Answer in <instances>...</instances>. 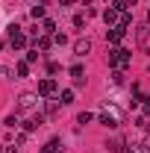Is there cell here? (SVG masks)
<instances>
[{"instance_id":"6da1fadb","label":"cell","mask_w":150,"mask_h":153,"mask_svg":"<svg viewBox=\"0 0 150 153\" xmlns=\"http://www.w3.org/2000/svg\"><path fill=\"white\" fill-rule=\"evenodd\" d=\"M130 62H132V56H130V50H124V47H115L112 53H109V65H112L115 71H127Z\"/></svg>"},{"instance_id":"7a4b0ae2","label":"cell","mask_w":150,"mask_h":153,"mask_svg":"<svg viewBox=\"0 0 150 153\" xmlns=\"http://www.w3.org/2000/svg\"><path fill=\"white\" fill-rule=\"evenodd\" d=\"M36 106H38V94H30L27 91V94L18 97V109H24V112H33Z\"/></svg>"},{"instance_id":"3957f363","label":"cell","mask_w":150,"mask_h":153,"mask_svg":"<svg viewBox=\"0 0 150 153\" xmlns=\"http://www.w3.org/2000/svg\"><path fill=\"white\" fill-rule=\"evenodd\" d=\"M9 44L12 47H24L27 44V36L21 33V27H9Z\"/></svg>"},{"instance_id":"277c9868","label":"cell","mask_w":150,"mask_h":153,"mask_svg":"<svg viewBox=\"0 0 150 153\" xmlns=\"http://www.w3.org/2000/svg\"><path fill=\"white\" fill-rule=\"evenodd\" d=\"M97 121H100L103 127H109V130H112V127H118V112H109V109H103V112L97 115Z\"/></svg>"},{"instance_id":"5b68a950","label":"cell","mask_w":150,"mask_h":153,"mask_svg":"<svg viewBox=\"0 0 150 153\" xmlns=\"http://www.w3.org/2000/svg\"><path fill=\"white\" fill-rule=\"evenodd\" d=\"M38 94L41 97H53L56 94V79H41V82H38Z\"/></svg>"},{"instance_id":"8992f818","label":"cell","mask_w":150,"mask_h":153,"mask_svg":"<svg viewBox=\"0 0 150 153\" xmlns=\"http://www.w3.org/2000/svg\"><path fill=\"white\" fill-rule=\"evenodd\" d=\"M124 33H127L124 27H109V30H106V41H112V44H118V41L124 38Z\"/></svg>"},{"instance_id":"52a82bcc","label":"cell","mask_w":150,"mask_h":153,"mask_svg":"<svg viewBox=\"0 0 150 153\" xmlns=\"http://www.w3.org/2000/svg\"><path fill=\"white\" fill-rule=\"evenodd\" d=\"M138 47L150 53V27H141V30H138Z\"/></svg>"},{"instance_id":"ba28073f","label":"cell","mask_w":150,"mask_h":153,"mask_svg":"<svg viewBox=\"0 0 150 153\" xmlns=\"http://www.w3.org/2000/svg\"><path fill=\"white\" fill-rule=\"evenodd\" d=\"M118 18H121V12H118V9H115V6H109V9H106V12H103V21H106V24H109V27H118Z\"/></svg>"},{"instance_id":"9c48e42d","label":"cell","mask_w":150,"mask_h":153,"mask_svg":"<svg viewBox=\"0 0 150 153\" xmlns=\"http://www.w3.org/2000/svg\"><path fill=\"white\" fill-rule=\"evenodd\" d=\"M88 50H91V41H88V38H79V41H74V53H76V56H85Z\"/></svg>"},{"instance_id":"30bf717a","label":"cell","mask_w":150,"mask_h":153,"mask_svg":"<svg viewBox=\"0 0 150 153\" xmlns=\"http://www.w3.org/2000/svg\"><path fill=\"white\" fill-rule=\"evenodd\" d=\"M44 112H47L50 118H53V115L59 112V100H53V97H47V103H44Z\"/></svg>"},{"instance_id":"8fae6325","label":"cell","mask_w":150,"mask_h":153,"mask_svg":"<svg viewBox=\"0 0 150 153\" xmlns=\"http://www.w3.org/2000/svg\"><path fill=\"white\" fill-rule=\"evenodd\" d=\"M36 47L38 50H50V36H41V38L36 36Z\"/></svg>"},{"instance_id":"7c38bea8","label":"cell","mask_w":150,"mask_h":153,"mask_svg":"<svg viewBox=\"0 0 150 153\" xmlns=\"http://www.w3.org/2000/svg\"><path fill=\"white\" fill-rule=\"evenodd\" d=\"M41 33H44V36H56V24H53V21H44V24H41Z\"/></svg>"},{"instance_id":"4fadbf2b","label":"cell","mask_w":150,"mask_h":153,"mask_svg":"<svg viewBox=\"0 0 150 153\" xmlns=\"http://www.w3.org/2000/svg\"><path fill=\"white\" fill-rule=\"evenodd\" d=\"M59 103H65V106H68V103H74V91H71V88H65V91L59 94Z\"/></svg>"},{"instance_id":"5bb4252c","label":"cell","mask_w":150,"mask_h":153,"mask_svg":"<svg viewBox=\"0 0 150 153\" xmlns=\"http://www.w3.org/2000/svg\"><path fill=\"white\" fill-rule=\"evenodd\" d=\"M130 24H132V15H130V12H121V18H118V27H124V30H127Z\"/></svg>"},{"instance_id":"9a60e30c","label":"cell","mask_w":150,"mask_h":153,"mask_svg":"<svg viewBox=\"0 0 150 153\" xmlns=\"http://www.w3.org/2000/svg\"><path fill=\"white\" fill-rule=\"evenodd\" d=\"M15 71H18V76H27V74H30V62H18Z\"/></svg>"},{"instance_id":"2e32d148","label":"cell","mask_w":150,"mask_h":153,"mask_svg":"<svg viewBox=\"0 0 150 153\" xmlns=\"http://www.w3.org/2000/svg\"><path fill=\"white\" fill-rule=\"evenodd\" d=\"M30 15H33V18H44V6H33Z\"/></svg>"},{"instance_id":"e0dca14e","label":"cell","mask_w":150,"mask_h":153,"mask_svg":"<svg viewBox=\"0 0 150 153\" xmlns=\"http://www.w3.org/2000/svg\"><path fill=\"white\" fill-rule=\"evenodd\" d=\"M91 118H94L91 112H79V115H76V121H79V124H88V121H91Z\"/></svg>"},{"instance_id":"ac0fdd59","label":"cell","mask_w":150,"mask_h":153,"mask_svg":"<svg viewBox=\"0 0 150 153\" xmlns=\"http://www.w3.org/2000/svg\"><path fill=\"white\" fill-rule=\"evenodd\" d=\"M74 27L82 30V27H85V15H74Z\"/></svg>"},{"instance_id":"d6986e66","label":"cell","mask_w":150,"mask_h":153,"mask_svg":"<svg viewBox=\"0 0 150 153\" xmlns=\"http://www.w3.org/2000/svg\"><path fill=\"white\" fill-rule=\"evenodd\" d=\"M124 3H127V6H135V3H138V0H124Z\"/></svg>"},{"instance_id":"ffe728a7","label":"cell","mask_w":150,"mask_h":153,"mask_svg":"<svg viewBox=\"0 0 150 153\" xmlns=\"http://www.w3.org/2000/svg\"><path fill=\"white\" fill-rule=\"evenodd\" d=\"M147 21H150V12H147Z\"/></svg>"},{"instance_id":"44dd1931","label":"cell","mask_w":150,"mask_h":153,"mask_svg":"<svg viewBox=\"0 0 150 153\" xmlns=\"http://www.w3.org/2000/svg\"><path fill=\"white\" fill-rule=\"evenodd\" d=\"M0 153H3V150H0Z\"/></svg>"}]
</instances>
